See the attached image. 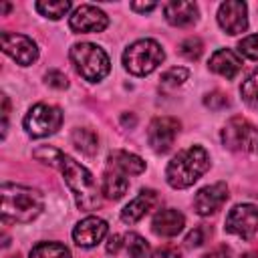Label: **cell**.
Returning a JSON list of instances; mask_svg holds the SVG:
<instances>
[{
	"label": "cell",
	"mask_w": 258,
	"mask_h": 258,
	"mask_svg": "<svg viewBox=\"0 0 258 258\" xmlns=\"http://www.w3.org/2000/svg\"><path fill=\"white\" fill-rule=\"evenodd\" d=\"M34 157L46 165H52V167H58L64 181H67V187L71 189L73 198H75V204L79 210H85V212H91V210H97L103 202L101 198V187L97 185L93 173L81 165L79 161H75L71 155L58 151V149H52V147H40L34 151Z\"/></svg>",
	"instance_id": "1"
},
{
	"label": "cell",
	"mask_w": 258,
	"mask_h": 258,
	"mask_svg": "<svg viewBox=\"0 0 258 258\" xmlns=\"http://www.w3.org/2000/svg\"><path fill=\"white\" fill-rule=\"evenodd\" d=\"M0 194H2V206H0L2 222L28 224L36 220L44 208L42 194L28 185L4 181Z\"/></svg>",
	"instance_id": "2"
},
{
	"label": "cell",
	"mask_w": 258,
	"mask_h": 258,
	"mask_svg": "<svg viewBox=\"0 0 258 258\" xmlns=\"http://www.w3.org/2000/svg\"><path fill=\"white\" fill-rule=\"evenodd\" d=\"M210 169V155L204 147L191 145L179 151L165 167V179L171 187L183 189L194 185Z\"/></svg>",
	"instance_id": "3"
},
{
	"label": "cell",
	"mask_w": 258,
	"mask_h": 258,
	"mask_svg": "<svg viewBox=\"0 0 258 258\" xmlns=\"http://www.w3.org/2000/svg\"><path fill=\"white\" fill-rule=\"evenodd\" d=\"M69 56H71V62L75 64L77 73L85 81L97 83V81H101L109 75V69H111L109 56L101 46H97L93 42L73 44L71 50H69Z\"/></svg>",
	"instance_id": "4"
},
{
	"label": "cell",
	"mask_w": 258,
	"mask_h": 258,
	"mask_svg": "<svg viewBox=\"0 0 258 258\" xmlns=\"http://www.w3.org/2000/svg\"><path fill=\"white\" fill-rule=\"evenodd\" d=\"M165 58L161 44L153 38H141L129 44L123 52V67L135 77H145L153 73Z\"/></svg>",
	"instance_id": "5"
},
{
	"label": "cell",
	"mask_w": 258,
	"mask_h": 258,
	"mask_svg": "<svg viewBox=\"0 0 258 258\" xmlns=\"http://www.w3.org/2000/svg\"><path fill=\"white\" fill-rule=\"evenodd\" d=\"M222 143L232 151L256 153L258 151V127L244 117H232L222 129Z\"/></svg>",
	"instance_id": "6"
},
{
	"label": "cell",
	"mask_w": 258,
	"mask_h": 258,
	"mask_svg": "<svg viewBox=\"0 0 258 258\" xmlns=\"http://www.w3.org/2000/svg\"><path fill=\"white\" fill-rule=\"evenodd\" d=\"M22 125H24L26 133L30 137H48V135L56 133V129H60L62 111L54 105L38 103V105L28 109V113L24 115Z\"/></svg>",
	"instance_id": "7"
},
{
	"label": "cell",
	"mask_w": 258,
	"mask_h": 258,
	"mask_svg": "<svg viewBox=\"0 0 258 258\" xmlns=\"http://www.w3.org/2000/svg\"><path fill=\"white\" fill-rule=\"evenodd\" d=\"M226 230L242 240H250L258 232V206L238 204L226 216Z\"/></svg>",
	"instance_id": "8"
},
{
	"label": "cell",
	"mask_w": 258,
	"mask_h": 258,
	"mask_svg": "<svg viewBox=\"0 0 258 258\" xmlns=\"http://www.w3.org/2000/svg\"><path fill=\"white\" fill-rule=\"evenodd\" d=\"M0 46L2 52L8 54L12 60H16L20 67H28L38 58V46L32 38L26 34L16 32H2L0 34Z\"/></svg>",
	"instance_id": "9"
},
{
	"label": "cell",
	"mask_w": 258,
	"mask_h": 258,
	"mask_svg": "<svg viewBox=\"0 0 258 258\" xmlns=\"http://www.w3.org/2000/svg\"><path fill=\"white\" fill-rule=\"evenodd\" d=\"M179 133V121L173 117H155L147 129V141L155 153H167Z\"/></svg>",
	"instance_id": "10"
},
{
	"label": "cell",
	"mask_w": 258,
	"mask_h": 258,
	"mask_svg": "<svg viewBox=\"0 0 258 258\" xmlns=\"http://www.w3.org/2000/svg\"><path fill=\"white\" fill-rule=\"evenodd\" d=\"M218 24L228 34H242L248 28V8L240 0H226L218 8Z\"/></svg>",
	"instance_id": "11"
},
{
	"label": "cell",
	"mask_w": 258,
	"mask_h": 258,
	"mask_svg": "<svg viewBox=\"0 0 258 258\" xmlns=\"http://www.w3.org/2000/svg\"><path fill=\"white\" fill-rule=\"evenodd\" d=\"M69 26L75 32H101L109 26V16L97 6L83 4L71 14Z\"/></svg>",
	"instance_id": "12"
},
{
	"label": "cell",
	"mask_w": 258,
	"mask_h": 258,
	"mask_svg": "<svg viewBox=\"0 0 258 258\" xmlns=\"http://www.w3.org/2000/svg\"><path fill=\"white\" fill-rule=\"evenodd\" d=\"M107 230H109V226L103 218L89 216L73 228V240L81 248H93L107 236Z\"/></svg>",
	"instance_id": "13"
},
{
	"label": "cell",
	"mask_w": 258,
	"mask_h": 258,
	"mask_svg": "<svg viewBox=\"0 0 258 258\" xmlns=\"http://www.w3.org/2000/svg\"><path fill=\"white\" fill-rule=\"evenodd\" d=\"M228 200V185L224 181H218V183H212V185H206L202 187L196 198H194V210L200 214V216H210V214H216Z\"/></svg>",
	"instance_id": "14"
},
{
	"label": "cell",
	"mask_w": 258,
	"mask_h": 258,
	"mask_svg": "<svg viewBox=\"0 0 258 258\" xmlns=\"http://www.w3.org/2000/svg\"><path fill=\"white\" fill-rule=\"evenodd\" d=\"M185 226V218L181 212L173 210V208H165V210H159L153 220H151V230L157 234V236H165V238H171V236H177Z\"/></svg>",
	"instance_id": "15"
},
{
	"label": "cell",
	"mask_w": 258,
	"mask_h": 258,
	"mask_svg": "<svg viewBox=\"0 0 258 258\" xmlns=\"http://www.w3.org/2000/svg\"><path fill=\"white\" fill-rule=\"evenodd\" d=\"M165 20L171 26H189L198 20V4L194 2H183V0H171L163 6Z\"/></svg>",
	"instance_id": "16"
},
{
	"label": "cell",
	"mask_w": 258,
	"mask_h": 258,
	"mask_svg": "<svg viewBox=\"0 0 258 258\" xmlns=\"http://www.w3.org/2000/svg\"><path fill=\"white\" fill-rule=\"evenodd\" d=\"M157 204V194L153 189H141L137 198H133L123 210H121V220L125 224H135L139 222L149 210H153V206Z\"/></svg>",
	"instance_id": "17"
},
{
	"label": "cell",
	"mask_w": 258,
	"mask_h": 258,
	"mask_svg": "<svg viewBox=\"0 0 258 258\" xmlns=\"http://www.w3.org/2000/svg\"><path fill=\"white\" fill-rule=\"evenodd\" d=\"M210 69H212L214 73L226 77V79H234V77L240 73V69H242V60H240V56H238L234 50H230V48H220V50H216V52L212 54V58H210Z\"/></svg>",
	"instance_id": "18"
},
{
	"label": "cell",
	"mask_w": 258,
	"mask_h": 258,
	"mask_svg": "<svg viewBox=\"0 0 258 258\" xmlns=\"http://www.w3.org/2000/svg\"><path fill=\"white\" fill-rule=\"evenodd\" d=\"M107 163H109L111 169H117V171H121L125 175H137V173L145 171V161L139 155L123 151V149L111 151L109 157H107Z\"/></svg>",
	"instance_id": "19"
},
{
	"label": "cell",
	"mask_w": 258,
	"mask_h": 258,
	"mask_svg": "<svg viewBox=\"0 0 258 258\" xmlns=\"http://www.w3.org/2000/svg\"><path fill=\"white\" fill-rule=\"evenodd\" d=\"M127 187H129V179H127L125 173H121L117 169H111V167L103 173L101 191H103V196L107 200H119V198H123L125 191H127Z\"/></svg>",
	"instance_id": "20"
},
{
	"label": "cell",
	"mask_w": 258,
	"mask_h": 258,
	"mask_svg": "<svg viewBox=\"0 0 258 258\" xmlns=\"http://www.w3.org/2000/svg\"><path fill=\"white\" fill-rule=\"evenodd\" d=\"M73 145H75L81 153H85V155L91 157V155H95L97 149H99V139H97L95 131H91V129H87V127H79V129L73 131Z\"/></svg>",
	"instance_id": "21"
},
{
	"label": "cell",
	"mask_w": 258,
	"mask_h": 258,
	"mask_svg": "<svg viewBox=\"0 0 258 258\" xmlns=\"http://www.w3.org/2000/svg\"><path fill=\"white\" fill-rule=\"evenodd\" d=\"M30 258H71V250L58 242H38L32 246Z\"/></svg>",
	"instance_id": "22"
},
{
	"label": "cell",
	"mask_w": 258,
	"mask_h": 258,
	"mask_svg": "<svg viewBox=\"0 0 258 258\" xmlns=\"http://www.w3.org/2000/svg\"><path fill=\"white\" fill-rule=\"evenodd\" d=\"M36 10L44 18L58 20L71 10V2L69 0H40V2H36Z\"/></svg>",
	"instance_id": "23"
},
{
	"label": "cell",
	"mask_w": 258,
	"mask_h": 258,
	"mask_svg": "<svg viewBox=\"0 0 258 258\" xmlns=\"http://www.w3.org/2000/svg\"><path fill=\"white\" fill-rule=\"evenodd\" d=\"M123 248L127 250L129 258H149V244L135 232L123 236Z\"/></svg>",
	"instance_id": "24"
},
{
	"label": "cell",
	"mask_w": 258,
	"mask_h": 258,
	"mask_svg": "<svg viewBox=\"0 0 258 258\" xmlns=\"http://www.w3.org/2000/svg\"><path fill=\"white\" fill-rule=\"evenodd\" d=\"M240 95H242V99H244L250 107L258 109V69L252 71V73L244 79V83H242V87H240Z\"/></svg>",
	"instance_id": "25"
},
{
	"label": "cell",
	"mask_w": 258,
	"mask_h": 258,
	"mask_svg": "<svg viewBox=\"0 0 258 258\" xmlns=\"http://www.w3.org/2000/svg\"><path fill=\"white\" fill-rule=\"evenodd\" d=\"M202 50H204V44L198 36H189L179 44V54L187 60H198L202 56Z\"/></svg>",
	"instance_id": "26"
},
{
	"label": "cell",
	"mask_w": 258,
	"mask_h": 258,
	"mask_svg": "<svg viewBox=\"0 0 258 258\" xmlns=\"http://www.w3.org/2000/svg\"><path fill=\"white\" fill-rule=\"evenodd\" d=\"M187 77H189V71H187V69H183V67H171V69H167V71L161 75V83H163V85L177 87V85H181Z\"/></svg>",
	"instance_id": "27"
},
{
	"label": "cell",
	"mask_w": 258,
	"mask_h": 258,
	"mask_svg": "<svg viewBox=\"0 0 258 258\" xmlns=\"http://www.w3.org/2000/svg\"><path fill=\"white\" fill-rule=\"evenodd\" d=\"M238 50H240V54H244L246 58L258 60V34L244 36V38L238 42Z\"/></svg>",
	"instance_id": "28"
},
{
	"label": "cell",
	"mask_w": 258,
	"mask_h": 258,
	"mask_svg": "<svg viewBox=\"0 0 258 258\" xmlns=\"http://www.w3.org/2000/svg\"><path fill=\"white\" fill-rule=\"evenodd\" d=\"M204 105L210 107V109H214V111H220V109H226L230 105V101H228V97L224 93L214 91V93H208L204 97Z\"/></svg>",
	"instance_id": "29"
},
{
	"label": "cell",
	"mask_w": 258,
	"mask_h": 258,
	"mask_svg": "<svg viewBox=\"0 0 258 258\" xmlns=\"http://www.w3.org/2000/svg\"><path fill=\"white\" fill-rule=\"evenodd\" d=\"M44 81H46V85H50V87H54V89H67V87H69L67 75L60 73V71H54V69L44 75Z\"/></svg>",
	"instance_id": "30"
},
{
	"label": "cell",
	"mask_w": 258,
	"mask_h": 258,
	"mask_svg": "<svg viewBox=\"0 0 258 258\" xmlns=\"http://www.w3.org/2000/svg\"><path fill=\"white\" fill-rule=\"evenodd\" d=\"M202 242H204V232H202L200 228L191 230V232L185 236V248H198Z\"/></svg>",
	"instance_id": "31"
},
{
	"label": "cell",
	"mask_w": 258,
	"mask_h": 258,
	"mask_svg": "<svg viewBox=\"0 0 258 258\" xmlns=\"http://www.w3.org/2000/svg\"><path fill=\"white\" fill-rule=\"evenodd\" d=\"M151 258H179V252L171 246H163V248H157L151 254Z\"/></svg>",
	"instance_id": "32"
},
{
	"label": "cell",
	"mask_w": 258,
	"mask_h": 258,
	"mask_svg": "<svg viewBox=\"0 0 258 258\" xmlns=\"http://www.w3.org/2000/svg\"><path fill=\"white\" fill-rule=\"evenodd\" d=\"M121 248H123V236H121V234L111 236L109 242H107V252H109V254H117Z\"/></svg>",
	"instance_id": "33"
},
{
	"label": "cell",
	"mask_w": 258,
	"mask_h": 258,
	"mask_svg": "<svg viewBox=\"0 0 258 258\" xmlns=\"http://www.w3.org/2000/svg\"><path fill=\"white\" fill-rule=\"evenodd\" d=\"M202 258H230V250H228L226 246H218L216 250H212V252L204 254Z\"/></svg>",
	"instance_id": "34"
},
{
	"label": "cell",
	"mask_w": 258,
	"mask_h": 258,
	"mask_svg": "<svg viewBox=\"0 0 258 258\" xmlns=\"http://www.w3.org/2000/svg\"><path fill=\"white\" fill-rule=\"evenodd\" d=\"M155 6H157L155 2H133V4H131V8H133L135 12H151Z\"/></svg>",
	"instance_id": "35"
},
{
	"label": "cell",
	"mask_w": 258,
	"mask_h": 258,
	"mask_svg": "<svg viewBox=\"0 0 258 258\" xmlns=\"http://www.w3.org/2000/svg\"><path fill=\"white\" fill-rule=\"evenodd\" d=\"M10 10V4H2V12H8Z\"/></svg>",
	"instance_id": "36"
},
{
	"label": "cell",
	"mask_w": 258,
	"mask_h": 258,
	"mask_svg": "<svg viewBox=\"0 0 258 258\" xmlns=\"http://www.w3.org/2000/svg\"><path fill=\"white\" fill-rule=\"evenodd\" d=\"M242 258H256V254H244Z\"/></svg>",
	"instance_id": "37"
}]
</instances>
